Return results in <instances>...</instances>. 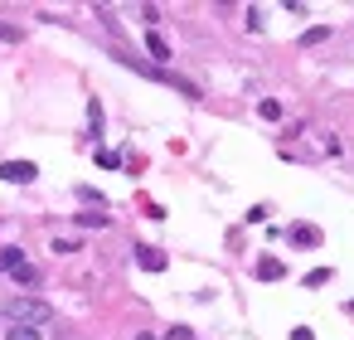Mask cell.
I'll list each match as a JSON object with an SVG mask.
<instances>
[{
	"instance_id": "6da1fadb",
	"label": "cell",
	"mask_w": 354,
	"mask_h": 340,
	"mask_svg": "<svg viewBox=\"0 0 354 340\" xmlns=\"http://www.w3.org/2000/svg\"><path fill=\"white\" fill-rule=\"evenodd\" d=\"M0 316H6L10 325H30V330H44V325L54 321V306H49L44 296H6Z\"/></svg>"
},
{
	"instance_id": "7a4b0ae2",
	"label": "cell",
	"mask_w": 354,
	"mask_h": 340,
	"mask_svg": "<svg viewBox=\"0 0 354 340\" xmlns=\"http://www.w3.org/2000/svg\"><path fill=\"white\" fill-rule=\"evenodd\" d=\"M39 170H35V161H6L0 165V180H10V185H30Z\"/></svg>"
},
{
	"instance_id": "3957f363",
	"label": "cell",
	"mask_w": 354,
	"mask_h": 340,
	"mask_svg": "<svg viewBox=\"0 0 354 340\" xmlns=\"http://www.w3.org/2000/svg\"><path fill=\"white\" fill-rule=\"evenodd\" d=\"M25 267V248H0V272H15Z\"/></svg>"
},
{
	"instance_id": "277c9868",
	"label": "cell",
	"mask_w": 354,
	"mask_h": 340,
	"mask_svg": "<svg viewBox=\"0 0 354 340\" xmlns=\"http://www.w3.org/2000/svg\"><path fill=\"white\" fill-rule=\"evenodd\" d=\"M136 262H141L146 272H160V267H165V258H160L156 248H136Z\"/></svg>"
},
{
	"instance_id": "5b68a950",
	"label": "cell",
	"mask_w": 354,
	"mask_h": 340,
	"mask_svg": "<svg viewBox=\"0 0 354 340\" xmlns=\"http://www.w3.org/2000/svg\"><path fill=\"white\" fill-rule=\"evenodd\" d=\"M291 243H301V248H315V243H320V233H315L310 224H301V229H291Z\"/></svg>"
},
{
	"instance_id": "8992f818",
	"label": "cell",
	"mask_w": 354,
	"mask_h": 340,
	"mask_svg": "<svg viewBox=\"0 0 354 340\" xmlns=\"http://www.w3.org/2000/svg\"><path fill=\"white\" fill-rule=\"evenodd\" d=\"M281 272H286V267H281L277 258H262V262H257V277H262V282H277Z\"/></svg>"
},
{
	"instance_id": "52a82bcc",
	"label": "cell",
	"mask_w": 354,
	"mask_h": 340,
	"mask_svg": "<svg viewBox=\"0 0 354 340\" xmlns=\"http://www.w3.org/2000/svg\"><path fill=\"white\" fill-rule=\"evenodd\" d=\"M10 277H15L20 287H35V282H39V267H30V262H25V267H15Z\"/></svg>"
},
{
	"instance_id": "ba28073f",
	"label": "cell",
	"mask_w": 354,
	"mask_h": 340,
	"mask_svg": "<svg viewBox=\"0 0 354 340\" xmlns=\"http://www.w3.org/2000/svg\"><path fill=\"white\" fill-rule=\"evenodd\" d=\"M146 49H151V54H156V59H170V44H165V39H160V35H146Z\"/></svg>"
},
{
	"instance_id": "9c48e42d",
	"label": "cell",
	"mask_w": 354,
	"mask_h": 340,
	"mask_svg": "<svg viewBox=\"0 0 354 340\" xmlns=\"http://www.w3.org/2000/svg\"><path fill=\"white\" fill-rule=\"evenodd\" d=\"M6 340H39V330H30V325H10Z\"/></svg>"
},
{
	"instance_id": "30bf717a",
	"label": "cell",
	"mask_w": 354,
	"mask_h": 340,
	"mask_svg": "<svg viewBox=\"0 0 354 340\" xmlns=\"http://www.w3.org/2000/svg\"><path fill=\"white\" fill-rule=\"evenodd\" d=\"M325 282H330V272H325V267H315V272H306V287H325Z\"/></svg>"
},
{
	"instance_id": "8fae6325",
	"label": "cell",
	"mask_w": 354,
	"mask_h": 340,
	"mask_svg": "<svg viewBox=\"0 0 354 340\" xmlns=\"http://www.w3.org/2000/svg\"><path fill=\"white\" fill-rule=\"evenodd\" d=\"M78 224H88V229H102V224H107V214H78Z\"/></svg>"
},
{
	"instance_id": "7c38bea8",
	"label": "cell",
	"mask_w": 354,
	"mask_h": 340,
	"mask_svg": "<svg viewBox=\"0 0 354 340\" xmlns=\"http://www.w3.org/2000/svg\"><path fill=\"white\" fill-rule=\"evenodd\" d=\"M170 340H194V330H189V325H175V330H170Z\"/></svg>"
},
{
	"instance_id": "4fadbf2b",
	"label": "cell",
	"mask_w": 354,
	"mask_h": 340,
	"mask_svg": "<svg viewBox=\"0 0 354 340\" xmlns=\"http://www.w3.org/2000/svg\"><path fill=\"white\" fill-rule=\"evenodd\" d=\"M136 340H156V335H136Z\"/></svg>"
}]
</instances>
